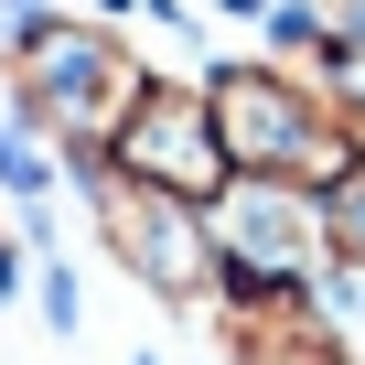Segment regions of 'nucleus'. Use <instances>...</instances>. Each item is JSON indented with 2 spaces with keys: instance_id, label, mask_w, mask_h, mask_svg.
<instances>
[{
  "instance_id": "1",
  "label": "nucleus",
  "mask_w": 365,
  "mask_h": 365,
  "mask_svg": "<svg viewBox=\"0 0 365 365\" xmlns=\"http://www.w3.org/2000/svg\"><path fill=\"white\" fill-rule=\"evenodd\" d=\"M140 86H150L140 43L108 33V22H86V11H33V22L11 33V97H22V118H33L54 150H76V161H108V140H118V118L140 108Z\"/></svg>"
},
{
  "instance_id": "2",
  "label": "nucleus",
  "mask_w": 365,
  "mask_h": 365,
  "mask_svg": "<svg viewBox=\"0 0 365 365\" xmlns=\"http://www.w3.org/2000/svg\"><path fill=\"white\" fill-rule=\"evenodd\" d=\"M205 108H215L226 172H269V182H312V194H333V182L365 161L354 118H344L322 86H301L290 65H269V54L215 65V76H205Z\"/></svg>"
},
{
  "instance_id": "3",
  "label": "nucleus",
  "mask_w": 365,
  "mask_h": 365,
  "mask_svg": "<svg viewBox=\"0 0 365 365\" xmlns=\"http://www.w3.org/2000/svg\"><path fill=\"white\" fill-rule=\"evenodd\" d=\"M76 182H86V205H97L108 258H118L150 301H215L226 258H215V215H205V205L150 194V182H129V172H108V161H76Z\"/></svg>"
},
{
  "instance_id": "4",
  "label": "nucleus",
  "mask_w": 365,
  "mask_h": 365,
  "mask_svg": "<svg viewBox=\"0 0 365 365\" xmlns=\"http://www.w3.org/2000/svg\"><path fill=\"white\" fill-rule=\"evenodd\" d=\"M215 215V258L226 279H269V290H322L333 269V215L312 182H269V172H226Z\"/></svg>"
},
{
  "instance_id": "5",
  "label": "nucleus",
  "mask_w": 365,
  "mask_h": 365,
  "mask_svg": "<svg viewBox=\"0 0 365 365\" xmlns=\"http://www.w3.org/2000/svg\"><path fill=\"white\" fill-rule=\"evenodd\" d=\"M108 172L150 182V194H182V205H215V194H226V150H215L205 76H150L140 108H129L118 140H108Z\"/></svg>"
},
{
  "instance_id": "6",
  "label": "nucleus",
  "mask_w": 365,
  "mask_h": 365,
  "mask_svg": "<svg viewBox=\"0 0 365 365\" xmlns=\"http://www.w3.org/2000/svg\"><path fill=\"white\" fill-rule=\"evenodd\" d=\"M0 194H22V205H54V150L33 118H0Z\"/></svg>"
},
{
  "instance_id": "7",
  "label": "nucleus",
  "mask_w": 365,
  "mask_h": 365,
  "mask_svg": "<svg viewBox=\"0 0 365 365\" xmlns=\"http://www.w3.org/2000/svg\"><path fill=\"white\" fill-rule=\"evenodd\" d=\"M322 215H333V258H354V269H365V161L322 194Z\"/></svg>"
},
{
  "instance_id": "8",
  "label": "nucleus",
  "mask_w": 365,
  "mask_h": 365,
  "mask_svg": "<svg viewBox=\"0 0 365 365\" xmlns=\"http://www.w3.org/2000/svg\"><path fill=\"white\" fill-rule=\"evenodd\" d=\"M43 322H54V333H76V269H65L54 247H43Z\"/></svg>"
},
{
  "instance_id": "9",
  "label": "nucleus",
  "mask_w": 365,
  "mask_h": 365,
  "mask_svg": "<svg viewBox=\"0 0 365 365\" xmlns=\"http://www.w3.org/2000/svg\"><path fill=\"white\" fill-rule=\"evenodd\" d=\"M333 365H354V354H333Z\"/></svg>"
}]
</instances>
